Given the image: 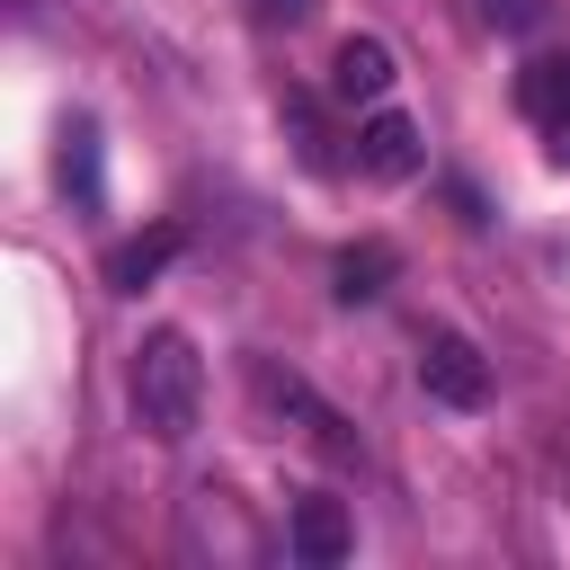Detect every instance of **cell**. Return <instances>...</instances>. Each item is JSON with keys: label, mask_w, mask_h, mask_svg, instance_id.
I'll return each instance as SVG.
<instances>
[{"label": "cell", "mask_w": 570, "mask_h": 570, "mask_svg": "<svg viewBox=\"0 0 570 570\" xmlns=\"http://www.w3.org/2000/svg\"><path fill=\"white\" fill-rule=\"evenodd\" d=\"M285 552L294 561H312V570H330V561H347L356 552V525H347V508L338 499H294V517H285Z\"/></svg>", "instance_id": "3957f363"}, {"label": "cell", "mask_w": 570, "mask_h": 570, "mask_svg": "<svg viewBox=\"0 0 570 570\" xmlns=\"http://www.w3.org/2000/svg\"><path fill=\"white\" fill-rule=\"evenodd\" d=\"M330 89L356 107V98H383L392 89V45L383 36H347L338 53H330Z\"/></svg>", "instance_id": "8992f818"}, {"label": "cell", "mask_w": 570, "mask_h": 570, "mask_svg": "<svg viewBox=\"0 0 570 570\" xmlns=\"http://www.w3.org/2000/svg\"><path fill=\"white\" fill-rule=\"evenodd\" d=\"M543 134H552V160L570 169V116H561V125H543Z\"/></svg>", "instance_id": "4fadbf2b"}, {"label": "cell", "mask_w": 570, "mask_h": 570, "mask_svg": "<svg viewBox=\"0 0 570 570\" xmlns=\"http://www.w3.org/2000/svg\"><path fill=\"white\" fill-rule=\"evenodd\" d=\"M517 107H525L534 125H561V116H570V53L525 62V71H517Z\"/></svg>", "instance_id": "52a82bcc"}, {"label": "cell", "mask_w": 570, "mask_h": 570, "mask_svg": "<svg viewBox=\"0 0 570 570\" xmlns=\"http://www.w3.org/2000/svg\"><path fill=\"white\" fill-rule=\"evenodd\" d=\"M419 383H428V401H445V410H481V401H490V365H481V347H472L463 330H428V338H419Z\"/></svg>", "instance_id": "7a4b0ae2"}, {"label": "cell", "mask_w": 570, "mask_h": 570, "mask_svg": "<svg viewBox=\"0 0 570 570\" xmlns=\"http://www.w3.org/2000/svg\"><path fill=\"white\" fill-rule=\"evenodd\" d=\"M285 125H294V151H303L312 169H338V151H330V125H321V107H312L303 89L285 98Z\"/></svg>", "instance_id": "30bf717a"}, {"label": "cell", "mask_w": 570, "mask_h": 570, "mask_svg": "<svg viewBox=\"0 0 570 570\" xmlns=\"http://www.w3.org/2000/svg\"><path fill=\"white\" fill-rule=\"evenodd\" d=\"M178 249H187V232H178V223H151V232H134V240L107 249V285H116V294H142Z\"/></svg>", "instance_id": "5b68a950"}, {"label": "cell", "mask_w": 570, "mask_h": 570, "mask_svg": "<svg viewBox=\"0 0 570 570\" xmlns=\"http://www.w3.org/2000/svg\"><path fill=\"white\" fill-rule=\"evenodd\" d=\"M392 267H401V258H392V240H356V249H338V294H347V303H365V294H383V285H392Z\"/></svg>", "instance_id": "ba28073f"}, {"label": "cell", "mask_w": 570, "mask_h": 570, "mask_svg": "<svg viewBox=\"0 0 570 570\" xmlns=\"http://www.w3.org/2000/svg\"><path fill=\"white\" fill-rule=\"evenodd\" d=\"M312 9H321V0H258V18H267V27H303Z\"/></svg>", "instance_id": "7c38bea8"}, {"label": "cell", "mask_w": 570, "mask_h": 570, "mask_svg": "<svg viewBox=\"0 0 570 570\" xmlns=\"http://www.w3.org/2000/svg\"><path fill=\"white\" fill-rule=\"evenodd\" d=\"M62 187H71L80 205H98V125H89V116L62 125Z\"/></svg>", "instance_id": "9c48e42d"}, {"label": "cell", "mask_w": 570, "mask_h": 570, "mask_svg": "<svg viewBox=\"0 0 570 570\" xmlns=\"http://www.w3.org/2000/svg\"><path fill=\"white\" fill-rule=\"evenodd\" d=\"M490 9V27H534L543 18V0H481Z\"/></svg>", "instance_id": "8fae6325"}, {"label": "cell", "mask_w": 570, "mask_h": 570, "mask_svg": "<svg viewBox=\"0 0 570 570\" xmlns=\"http://www.w3.org/2000/svg\"><path fill=\"white\" fill-rule=\"evenodd\" d=\"M125 392H134L142 436L187 445V436H196V419H205V356H196V338H187V330H151V338L134 347Z\"/></svg>", "instance_id": "6da1fadb"}, {"label": "cell", "mask_w": 570, "mask_h": 570, "mask_svg": "<svg viewBox=\"0 0 570 570\" xmlns=\"http://www.w3.org/2000/svg\"><path fill=\"white\" fill-rule=\"evenodd\" d=\"M419 160H428V142H419L410 116H392V107L365 116V134H356V169H365V178H410Z\"/></svg>", "instance_id": "277c9868"}]
</instances>
